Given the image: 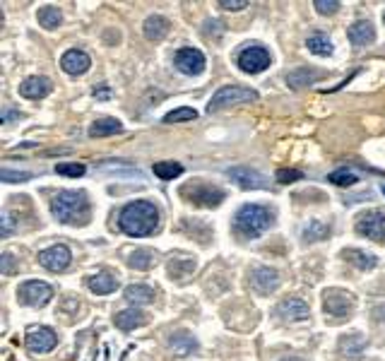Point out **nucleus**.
<instances>
[{
  "label": "nucleus",
  "instance_id": "f257e3e1",
  "mask_svg": "<svg viewBox=\"0 0 385 361\" xmlns=\"http://www.w3.org/2000/svg\"><path fill=\"white\" fill-rule=\"evenodd\" d=\"M118 227L128 236H150L159 227V210L154 207V202L135 200L120 210Z\"/></svg>",
  "mask_w": 385,
  "mask_h": 361
},
{
  "label": "nucleus",
  "instance_id": "f03ea898",
  "mask_svg": "<svg viewBox=\"0 0 385 361\" xmlns=\"http://www.w3.org/2000/svg\"><path fill=\"white\" fill-rule=\"evenodd\" d=\"M51 212L63 224H84L89 220V202L82 191H60L51 202Z\"/></svg>",
  "mask_w": 385,
  "mask_h": 361
},
{
  "label": "nucleus",
  "instance_id": "7ed1b4c3",
  "mask_svg": "<svg viewBox=\"0 0 385 361\" xmlns=\"http://www.w3.org/2000/svg\"><path fill=\"white\" fill-rule=\"evenodd\" d=\"M270 222H272L270 210L262 207V205H256V202H251V205H243L241 210L236 212L234 229H236V234L243 236V238H256V236H260L267 227H270Z\"/></svg>",
  "mask_w": 385,
  "mask_h": 361
},
{
  "label": "nucleus",
  "instance_id": "20e7f679",
  "mask_svg": "<svg viewBox=\"0 0 385 361\" xmlns=\"http://www.w3.org/2000/svg\"><path fill=\"white\" fill-rule=\"evenodd\" d=\"M251 101H258V91L251 87H241V85H226V87H220L212 94L210 104H207V111L215 114V111H222L226 106H236V104H251Z\"/></svg>",
  "mask_w": 385,
  "mask_h": 361
},
{
  "label": "nucleus",
  "instance_id": "39448f33",
  "mask_svg": "<svg viewBox=\"0 0 385 361\" xmlns=\"http://www.w3.org/2000/svg\"><path fill=\"white\" fill-rule=\"evenodd\" d=\"M181 195H186L190 202L202 205V207H217V205H222V200H224V191L212 186V183H205V181H192V183H188V186H183L181 188Z\"/></svg>",
  "mask_w": 385,
  "mask_h": 361
},
{
  "label": "nucleus",
  "instance_id": "423d86ee",
  "mask_svg": "<svg viewBox=\"0 0 385 361\" xmlns=\"http://www.w3.org/2000/svg\"><path fill=\"white\" fill-rule=\"evenodd\" d=\"M236 63H239V68L243 73L258 75V73H262V70L270 68V53H267V49H262V46L251 44L248 49L241 51Z\"/></svg>",
  "mask_w": 385,
  "mask_h": 361
},
{
  "label": "nucleus",
  "instance_id": "0eeeda50",
  "mask_svg": "<svg viewBox=\"0 0 385 361\" xmlns=\"http://www.w3.org/2000/svg\"><path fill=\"white\" fill-rule=\"evenodd\" d=\"M19 301L27 303V306H46V303L53 299V289H51V284L42 282V279H29V282H24L22 287H19L17 292Z\"/></svg>",
  "mask_w": 385,
  "mask_h": 361
},
{
  "label": "nucleus",
  "instance_id": "6e6552de",
  "mask_svg": "<svg viewBox=\"0 0 385 361\" xmlns=\"http://www.w3.org/2000/svg\"><path fill=\"white\" fill-rule=\"evenodd\" d=\"M226 176L236 183V186L246 188V191H265L267 179L260 174V171L251 169V166H231L226 169Z\"/></svg>",
  "mask_w": 385,
  "mask_h": 361
},
{
  "label": "nucleus",
  "instance_id": "1a4fd4ad",
  "mask_svg": "<svg viewBox=\"0 0 385 361\" xmlns=\"http://www.w3.org/2000/svg\"><path fill=\"white\" fill-rule=\"evenodd\" d=\"M70 261H73V253H70V248L63 246V243H55V246L44 248V251L39 253V263L51 272H63L65 267L70 265Z\"/></svg>",
  "mask_w": 385,
  "mask_h": 361
},
{
  "label": "nucleus",
  "instance_id": "9d476101",
  "mask_svg": "<svg viewBox=\"0 0 385 361\" xmlns=\"http://www.w3.org/2000/svg\"><path fill=\"white\" fill-rule=\"evenodd\" d=\"M357 231L371 241H385V212L371 210L361 215L357 222Z\"/></svg>",
  "mask_w": 385,
  "mask_h": 361
},
{
  "label": "nucleus",
  "instance_id": "9b49d317",
  "mask_svg": "<svg viewBox=\"0 0 385 361\" xmlns=\"http://www.w3.org/2000/svg\"><path fill=\"white\" fill-rule=\"evenodd\" d=\"M323 308L330 316H347L354 308V297L347 292H339V289H328L323 294Z\"/></svg>",
  "mask_w": 385,
  "mask_h": 361
},
{
  "label": "nucleus",
  "instance_id": "f8f14e48",
  "mask_svg": "<svg viewBox=\"0 0 385 361\" xmlns=\"http://www.w3.org/2000/svg\"><path fill=\"white\" fill-rule=\"evenodd\" d=\"M174 63L181 73L200 75L202 70H205V55H202V51H197V49H181V51H176Z\"/></svg>",
  "mask_w": 385,
  "mask_h": 361
},
{
  "label": "nucleus",
  "instance_id": "ddd939ff",
  "mask_svg": "<svg viewBox=\"0 0 385 361\" xmlns=\"http://www.w3.org/2000/svg\"><path fill=\"white\" fill-rule=\"evenodd\" d=\"M58 344V335L51 328H34L32 333L27 335V347L32 354H46Z\"/></svg>",
  "mask_w": 385,
  "mask_h": 361
},
{
  "label": "nucleus",
  "instance_id": "4468645a",
  "mask_svg": "<svg viewBox=\"0 0 385 361\" xmlns=\"http://www.w3.org/2000/svg\"><path fill=\"white\" fill-rule=\"evenodd\" d=\"M280 272L272 270V267H256V270L251 272V284L253 289H256L258 294H270L275 292L277 287H280Z\"/></svg>",
  "mask_w": 385,
  "mask_h": 361
},
{
  "label": "nucleus",
  "instance_id": "2eb2a0df",
  "mask_svg": "<svg viewBox=\"0 0 385 361\" xmlns=\"http://www.w3.org/2000/svg\"><path fill=\"white\" fill-rule=\"evenodd\" d=\"M89 65H92V58L80 49L65 51L63 58H60V68H63L68 75H84L89 70Z\"/></svg>",
  "mask_w": 385,
  "mask_h": 361
},
{
  "label": "nucleus",
  "instance_id": "dca6fc26",
  "mask_svg": "<svg viewBox=\"0 0 385 361\" xmlns=\"http://www.w3.org/2000/svg\"><path fill=\"white\" fill-rule=\"evenodd\" d=\"M349 42L354 46H368L376 42V29H373L371 22H366V19H359V22H354L352 27H349Z\"/></svg>",
  "mask_w": 385,
  "mask_h": 361
},
{
  "label": "nucleus",
  "instance_id": "f3484780",
  "mask_svg": "<svg viewBox=\"0 0 385 361\" xmlns=\"http://www.w3.org/2000/svg\"><path fill=\"white\" fill-rule=\"evenodd\" d=\"M48 91H51V80L39 78V75L27 78L22 85H19V94H22L24 99H44Z\"/></svg>",
  "mask_w": 385,
  "mask_h": 361
},
{
  "label": "nucleus",
  "instance_id": "a211bd4d",
  "mask_svg": "<svg viewBox=\"0 0 385 361\" xmlns=\"http://www.w3.org/2000/svg\"><path fill=\"white\" fill-rule=\"evenodd\" d=\"M277 313H280L285 320H306L308 318V303L301 301V299H285V301L277 306Z\"/></svg>",
  "mask_w": 385,
  "mask_h": 361
},
{
  "label": "nucleus",
  "instance_id": "6ab92c4d",
  "mask_svg": "<svg viewBox=\"0 0 385 361\" xmlns=\"http://www.w3.org/2000/svg\"><path fill=\"white\" fill-rule=\"evenodd\" d=\"M114 323H116V328H120V330H135L147 323V316L143 311H138V308H125V311L116 313Z\"/></svg>",
  "mask_w": 385,
  "mask_h": 361
},
{
  "label": "nucleus",
  "instance_id": "aec40b11",
  "mask_svg": "<svg viewBox=\"0 0 385 361\" xmlns=\"http://www.w3.org/2000/svg\"><path fill=\"white\" fill-rule=\"evenodd\" d=\"M169 34V19L161 17V15H152L145 19V37L150 42H161V39Z\"/></svg>",
  "mask_w": 385,
  "mask_h": 361
},
{
  "label": "nucleus",
  "instance_id": "412c9836",
  "mask_svg": "<svg viewBox=\"0 0 385 361\" xmlns=\"http://www.w3.org/2000/svg\"><path fill=\"white\" fill-rule=\"evenodd\" d=\"M339 349H342L344 357L359 359L364 354V349H366V340H364V335L352 333V335H347V337L339 340Z\"/></svg>",
  "mask_w": 385,
  "mask_h": 361
},
{
  "label": "nucleus",
  "instance_id": "4be33fe9",
  "mask_svg": "<svg viewBox=\"0 0 385 361\" xmlns=\"http://www.w3.org/2000/svg\"><path fill=\"white\" fill-rule=\"evenodd\" d=\"M116 287H118V279L109 272H96L89 277V289L94 294H111L116 292Z\"/></svg>",
  "mask_w": 385,
  "mask_h": 361
},
{
  "label": "nucleus",
  "instance_id": "5701e85b",
  "mask_svg": "<svg viewBox=\"0 0 385 361\" xmlns=\"http://www.w3.org/2000/svg\"><path fill=\"white\" fill-rule=\"evenodd\" d=\"M321 75L323 73L311 70V68H296V70H292V73L287 75V85H289V87H294V89H298V87H303V85L316 82Z\"/></svg>",
  "mask_w": 385,
  "mask_h": 361
},
{
  "label": "nucleus",
  "instance_id": "b1692460",
  "mask_svg": "<svg viewBox=\"0 0 385 361\" xmlns=\"http://www.w3.org/2000/svg\"><path fill=\"white\" fill-rule=\"evenodd\" d=\"M123 130V123L118 118H99L89 125V135L92 137H106V135H116Z\"/></svg>",
  "mask_w": 385,
  "mask_h": 361
},
{
  "label": "nucleus",
  "instance_id": "393cba45",
  "mask_svg": "<svg viewBox=\"0 0 385 361\" xmlns=\"http://www.w3.org/2000/svg\"><path fill=\"white\" fill-rule=\"evenodd\" d=\"M169 344H171V349L179 354V357H188V354H192L197 349V340L188 333L174 335V337L169 340Z\"/></svg>",
  "mask_w": 385,
  "mask_h": 361
},
{
  "label": "nucleus",
  "instance_id": "a878e982",
  "mask_svg": "<svg viewBox=\"0 0 385 361\" xmlns=\"http://www.w3.org/2000/svg\"><path fill=\"white\" fill-rule=\"evenodd\" d=\"M125 299H128L130 303H152L154 301V289L147 287V284H130V287H125Z\"/></svg>",
  "mask_w": 385,
  "mask_h": 361
},
{
  "label": "nucleus",
  "instance_id": "bb28decb",
  "mask_svg": "<svg viewBox=\"0 0 385 361\" xmlns=\"http://www.w3.org/2000/svg\"><path fill=\"white\" fill-rule=\"evenodd\" d=\"M344 258H347L349 263H354L359 270H373L378 263L376 256H371V253H366V251H359V248H347V251H344Z\"/></svg>",
  "mask_w": 385,
  "mask_h": 361
},
{
  "label": "nucleus",
  "instance_id": "cd10ccee",
  "mask_svg": "<svg viewBox=\"0 0 385 361\" xmlns=\"http://www.w3.org/2000/svg\"><path fill=\"white\" fill-rule=\"evenodd\" d=\"M183 174V166L179 161H156L154 164V176L161 181H174Z\"/></svg>",
  "mask_w": 385,
  "mask_h": 361
},
{
  "label": "nucleus",
  "instance_id": "c85d7f7f",
  "mask_svg": "<svg viewBox=\"0 0 385 361\" xmlns=\"http://www.w3.org/2000/svg\"><path fill=\"white\" fill-rule=\"evenodd\" d=\"M154 263H156L154 253L147 251V248H138V251H133L130 253V258H128V265L135 267V270H150Z\"/></svg>",
  "mask_w": 385,
  "mask_h": 361
},
{
  "label": "nucleus",
  "instance_id": "c756f323",
  "mask_svg": "<svg viewBox=\"0 0 385 361\" xmlns=\"http://www.w3.org/2000/svg\"><path fill=\"white\" fill-rule=\"evenodd\" d=\"M60 19H63V15H60V10L55 8V5H46V8L39 10V24L46 29H55L60 24Z\"/></svg>",
  "mask_w": 385,
  "mask_h": 361
},
{
  "label": "nucleus",
  "instance_id": "7c9ffc66",
  "mask_svg": "<svg viewBox=\"0 0 385 361\" xmlns=\"http://www.w3.org/2000/svg\"><path fill=\"white\" fill-rule=\"evenodd\" d=\"M308 51L316 55H330L332 53V42L328 37H323V34H313V37H308Z\"/></svg>",
  "mask_w": 385,
  "mask_h": 361
},
{
  "label": "nucleus",
  "instance_id": "2f4dec72",
  "mask_svg": "<svg viewBox=\"0 0 385 361\" xmlns=\"http://www.w3.org/2000/svg\"><path fill=\"white\" fill-rule=\"evenodd\" d=\"M328 234H330V224H325V222H321V220H313L311 224L306 227L303 236H306V241H321Z\"/></svg>",
  "mask_w": 385,
  "mask_h": 361
},
{
  "label": "nucleus",
  "instance_id": "473e14b6",
  "mask_svg": "<svg viewBox=\"0 0 385 361\" xmlns=\"http://www.w3.org/2000/svg\"><path fill=\"white\" fill-rule=\"evenodd\" d=\"M197 118V111L190 109V106H181V109H174L164 116V123H183V121Z\"/></svg>",
  "mask_w": 385,
  "mask_h": 361
},
{
  "label": "nucleus",
  "instance_id": "72a5a7b5",
  "mask_svg": "<svg viewBox=\"0 0 385 361\" xmlns=\"http://www.w3.org/2000/svg\"><path fill=\"white\" fill-rule=\"evenodd\" d=\"M328 181L335 183V186H339V188H349V186H354L359 179H357V174H352V171L337 169V171H332V174L328 176Z\"/></svg>",
  "mask_w": 385,
  "mask_h": 361
},
{
  "label": "nucleus",
  "instance_id": "f704fd0d",
  "mask_svg": "<svg viewBox=\"0 0 385 361\" xmlns=\"http://www.w3.org/2000/svg\"><path fill=\"white\" fill-rule=\"evenodd\" d=\"M84 164H78V161H73V164H58L55 166V174L60 176H73V179H78V176H84Z\"/></svg>",
  "mask_w": 385,
  "mask_h": 361
},
{
  "label": "nucleus",
  "instance_id": "c9c22d12",
  "mask_svg": "<svg viewBox=\"0 0 385 361\" xmlns=\"http://www.w3.org/2000/svg\"><path fill=\"white\" fill-rule=\"evenodd\" d=\"M275 179L280 183H285V186H289V183H296L303 179V174L298 169H277Z\"/></svg>",
  "mask_w": 385,
  "mask_h": 361
},
{
  "label": "nucleus",
  "instance_id": "e433bc0d",
  "mask_svg": "<svg viewBox=\"0 0 385 361\" xmlns=\"http://www.w3.org/2000/svg\"><path fill=\"white\" fill-rule=\"evenodd\" d=\"M0 179H3L5 183H24L32 179V174L29 171H10V169H3L0 171Z\"/></svg>",
  "mask_w": 385,
  "mask_h": 361
},
{
  "label": "nucleus",
  "instance_id": "4c0bfd02",
  "mask_svg": "<svg viewBox=\"0 0 385 361\" xmlns=\"http://www.w3.org/2000/svg\"><path fill=\"white\" fill-rule=\"evenodd\" d=\"M313 8H316L321 15H335L339 10V3H337V0H316V3H313Z\"/></svg>",
  "mask_w": 385,
  "mask_h": 361
},
{
  "label": "nucleus",
  "instance_id": "58836bf2",
  "mask_svg": "<svg viewBox=\"0 0 385 361\" xmlns=\"http://www.w3.org/2000/svg\"><path fill=\"white\" fill-rule=\"evenodd\" d=\"M220 8H224V10H243V8H248V0H220Z\"/></svg>",
  "mask_w": 385,
  "mask_h": 361
},
{
  "label": "nucleus",
  "instance_id": "ea45409f",
  "mask_svg": "<svg viewBox=\"0 0 385 361\" xmlns=\"http://www.w3.org/2000/svg\"><path fill=\"white\" fill-rule=\"evenodd\" d=\"M10 270H12V256H10V253H5V256H3V265H0V272L10 274Z\"/></svg>",
  "mask_w": 385,
  "mask_h": 361
},
{
  "label": "nucleus",
  "instance_id": "a19ab883",
  "mask_svg": "<svg viewBox=\"0 0 385 361\" xmlns=\"http://www.w3.org/2000/svg\"><path fill=\"white\" fill-rule=\"evenodd\" d=\"M10 231H12V217L5 212V215H3V236H8Z\"/></svg>",
  "mask_w": 385,
  "mask_h": 361
},
{
  "label": "nucleus",
  "instance_id": "79ce46f5",
  "mask_svg": "<svg viewBox=\"0 0 385 361\" xmlns=\"http://www.w3.org/2000/svg\"><path fill=\"white\" fill-rule=\"evenodd\" d=\"M282 361H303L301 357H289V359H282Z\"/></svg>",
  "mask_w": 385,
  "mask_h": 361
},
{
  "label": "nucleus",
  "instance_id": "37998d69",
  "mask_svg": "<svg viewBox=\"0 0 385 361\" xmlns=\"http://www.w3.org/2000/svg\"><path fill=\"white\" fill-rule=\"evenodd\" d=\"M383 195H385V186H383Z\"/></svg>",
  "mask_w": 385,
  "mask_h": 361
},
{
  "label": "nucleus",
  "instance_id": "c03bdc74",
  "mask_svg": "<svg viewBox=\"0 0 385 361\" xmlns=\"http://www.w3.org/2000/svg\"><path fill=\"white\" fill-rule=\"evenodd\" d=\"M383 22H385V15H383Z\"/></svg>",
  "mask_w": 385,
  "mask_h": 361
}]
</instances>
